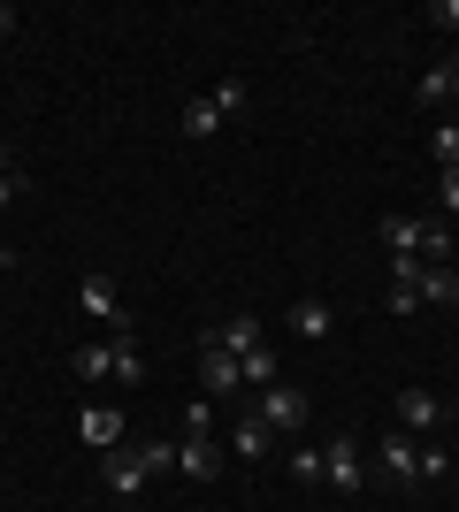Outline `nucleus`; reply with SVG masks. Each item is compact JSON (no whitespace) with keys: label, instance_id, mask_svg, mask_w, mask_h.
<instances>
[{"label":"nucleus","instance_id":"aec40b11","mask_svg":"<svg viewBox=\"0 0 459 512\" xmlns=\"http://www.w3.org/2000/svg\"><path fill=\"white\" fill-rule=\"evenodd\" d=\"M429 153H437V176H452V169H459V123H437Z\"/></svg>","mask_w":459,"mask_h":512},{"label":"nucleus","instance_id":"423d86ee","mask_svg":"<svg viewBox=\"0 0 459 512\" xmlns=\"http://www.w3.org/2000/svg\"><path fill=\"white\" fill-rule=\"evenodd\" d=\"M398 428H406V436H437L444 428V398L437 390H398Z\"/></svg>","mask_w":459,"mask_h":512},{"label":"nucleus","instance_id":"c85d7f7f","mask_svg":"<svg viewBox=\"0 0 459 512\" xmlns=\"http://www.w3.org/2000/svg\"><path fill=\"white\" fill-rule=\"evenodd\" d=\"M8 31H16V8H8V0H0V39H8Z\"/></svg>","mask_w":459,"mask_h":512},{"label":"nucleus","instance_id":"1a4fd4ad","mask_svg":"<svg viewBox=\"0 0 459 512\" xmlns=\"http://www.w3.org/2000/svg\"><path fill=\"white\" fill-rule=\"evenodd\" d=\"M108 383H146V352H138V329H115L108 337Z\"/></svg>","mask_w":459,"mask_h":512},{"label":"nucleus","instance_id":"412c9836","mask_svg":"<svg viewBox=\"0 0 459 512\" xmlns=\"http://www.w3.org/2000/svg\"><path fill=\"white\" fill-rule=\"evenodd\" d=\"M77 375H85V383H108V344H77Z\"/></svg>","mask_w":459,"mask_h":512},{"label":"nucleus","instance_id":"7ed1b4c3","mask_svg":"<svg viewBox=\"0 0 459 512\" xmlns=\"http://www.w3.org/2000/svg\"><path fill=\"white\" fill-rule=\"evenodd\" d=\"M375 467H383V482H421V436L391 428V436L375 444Z\"/></svg>","mask_w":459,"mask_h":512},{"label":"nucleus","instance_id":"4be33fe9","mask_svg":"<svg viewBox=\"0 0 459 512\" xmlns=\"http://www.w3.org/2000/svg\"><path fill=\"white\" fill-rule=\"evenodd\" d=\"M184 436H215V398H207V390L184 406Z\"/></svg>","mask_w":459,"mask_h":512},{"label":"nucleus","instance_id":"b1692460","mask_svg":"<svg viewBox=\"0 0 459 512\" xmlns=\"http://www.w3.org/2000/svg\"><path fill=\"white\" fill-rule=\"evenodd\" d=\"M207 100H215V107H222V123H230V115L245 107V85H238V77H222V85H207Z\"/></svg>","mask_w":459,"mask_h":512},{"label":"nucleus","instance_id":"393cba45","mask_svg":"<svg viewBox=\"0 0 459 512\" xmlns=\"http://www.w3.org/2000/svg\"><path fill=\"white\" fill-rule=\"evenodd\" d=\"M421 23H437V31H459V0H429V8H421Z\"/></svg>","mask_w":459,"mask_h":512},{"label":"nucleus","instance_id":"f8f14e48","mask_svg":"<svg viewBox=\"0 0 459 512\" xmlns=\"http://www.w3.org/2000/svg\"><path fill=\"white\" fill-rule=\"evenodd\" d=\"M207 344L245 360V352H253V344H268V337H261V321H253V314H238V321H222V329H207Z\"/></svg>","mask_w":459,"mask_h":512},{"label":"nucleus","instance_id":"39448f33","mask_svg":"<svg viewBox=\"0 0 459 512\" xmlns=\"http://www.w3.org/2000/svg\"><path fill=\"white\" fill-rule=\"evenodd\" d=\"M77 299H85L92 321H108V337L115 329H131V314H123V291H115V276H85L77 283Z\"/></svg>","mask_w":459,"mask_h":512},{"label":"nucleus","instance_id":"5701e85b","mask_svg":"<svg viewBox=\"0 0 459 512\" xmlns=\"http://www.w3.org/2000/svg\"><path fill=\"white\" fill-rule=\"evenodd\" d=\"M444 474H452V451L421 436V482H444Z\"/></svg>","mask_w":459,"mask_h":512},{"label":"nucleus","instance_id":"6e6552de","mask_svg":"<svg viewBox=\"0 0 459 512\" xmlns=\"http://www.w3.org/2000/svg\"><path fill=\"white\" fill-rule=\"evenodd\" d=\"M176 474H184V482H215L222 474V444L215 436H184V444H176Z\"/></svg>","mask_w":459,"mask_h":512},{"label":"nucleus","instance_id":"a211bd4d","mask_svg":"<svg viewBox=\"0 0 459 512\" xmlns=\"http://www.w3.org/2000/svg\"><path fill=\"white\" fill-rule=\"evenodd\" d=\"M414 260L444 268V260H452V222H421V245H414Z\"/></svg>","mask_w":459,"mask_h":512},{"label":"nucleus","instance_id":"9b49d317","mask_svg":"<svg viewBox=\"0 0 459 512\" xmlns=\"http://www.w3.org/2000/svg\"><path fill=\"white\" fill-rule=\"evenodd\" d=\"M414 100H421V107H459V62H437V69H421Z\"/></svg>","mask_w":459,"mask_h":512},{"label":"nucleus","instance_id":"ddd939ff","mask_svg":"<svg viewBox=\"0 0 459 512\" xmlns=\"http://www.w3.org/2000/svg\"><path fill=\"white\" fill-rule=\"evenodd\" d=\"M268 444H276V436H268L261 413H238V421H230V451H238V459H268Z\"/></svg>","mask_w":459,"mask_h":512},{"label":"nucleus","instance_id":"6ab92c4d","mask_svg":"<svg viewBox=\"0 0 459 512\" xmlns=\"http://www.w3.org/2000/svg\"><path fill=\"white\" fill-rule=\"evenodd\" d=\"M238 367H245V390H268V383H276V352H268V344H253Z\"/></svg>","mask_w":459,"mask_h":512},{"label":"nucleus","instance_id":"0eeeda50","mask_svg":"<svg viewBox=\"0 0 459 512\" xmlns=\"http://www.w3.org/2000/svg\"><path fill=\"white\" fill-rule=\"evenodd\" d=\"M199 390H207V398H230V390H245L238 352H215V344H207V352H199Z\"/></svg>","mask_w":459,"mask_h":512},{"label":"nucleus","instance_id":"4468645a","mask_svg":"<svg viewBox=\"0 0 459 512\" xmlns=\"http://www.w3.org/2000/svg\"><path fill=\"white\" fill-rule=\"evenodd\" d=\"M329 329H337V314H329V299H299V306H291V337L322 344Z\"/></svg>","mask_w":459,"mask_h":512},{"label":"nucleus","instance_id":"f257e3e1","mask_svg":"<svg viewBox=\"0 0 459 512\" xmlns=\"http://www.w3.org/2000/svg\"><path fill=\"white\" fill-rule=\"evenodd\" d=\"M176 451L169 444H115V451H100V482H108L123 505H138V490H146V474H161Z\"/></svg>","mask_w":459,"mask_h":512},{"label":"nucleus","instance_id":"cd10ccee","mask_svg":"<svg viewBox=\"0 0 459 512\" xmlns=\"http://www.w3.org/2000/svg\"><path fill=\"white\" fill-rule=\"evenodd\" d=\"M16 192H23V176H16V169H0V207H16Z\"/></svg>","mask_w":459,"mask_h":512},{"label":"nucleus","instance_id":"bb28decb","mask_svg":"<svg viewBox=\"0 0 459 512\" xmlns=\"http://www.w3.org/2000/svg\"><path fill=\"white\" fill-rule=\"evenodd\" d=\"M437 207H444V214H459V169H452V176H437Z\"/></svg>","mask_w":459,"mask_h":512},{"label":"nucleus","instance_id":"2eb2a0df","mask_svg":"<svg viewBox=\"0 0 459 512\" xmlns=\"http://www.w3.org/2000/svg\"><path fill=\"white\" fill-rule=\"evenodd\" d=\"M383 245H391V260H414V245H421V214H383Z\"/></svg>","mask_w":459,"mask_h":512},{"label":"nucleus","instance_id":"a878e982","mask_svg":"<svg viewBox=\"0 0 459 512\" xmlns=\"http://www.w3.org/2000/svg\"><path fill=\"white\" fill-rule=\"evenodd\" d=\"M291 474H306V482H322V451H306V444H291Z\"/></svg>","mask_w":459,"mask_h":512},{"label":"nucleus","instance_id":"c756f323","mask_svg":"<svg viewBox=\"0 0 459 512\" xmlns=\"http://www.w3.org/2000/svg\"><path fill=\"white\" fill-rule=\"evenodd\" d=\"M123 512H146V505H123Z\"/></svg>","mask_w":459,"mask_h":512},{"label":"nucleus","instance_id":"f3484780","mask_svg":"<svg viewBox=\"0 0 459 512\" xmlns=\"http://www.w3.org/2000/svg\"><path fill=\"white\" fill-rule=\"evenodd\" d=\"M222 130V107L207 100V92H192V100H184V138H215Z\"/></svg>","mask_w":459,"mask_h":512},{"label":"nucleus","instance_id":"dca6fc26","mask_svg":"<svg viewBox=\"0 0 459 512\" xmlns=\"http://www.w3.org/2000/svg\"><path fill=\"white\" fill-rule=\"evenodd\" d=\"M77 428H85V444H100V451H115V444H123V413H115V406H92Z\"/></svg>","mask_w":459,"mask_h":512},{"label":"nucleus","instance_id":"9d476101","mask_svg":"<svg viewBox=\"0 0 459 512\" xmlns=\"http://www.w3.org/2000/svg\"><path fill=\"white\" fill-rule=\"evenodd\" d=\"M414 306H459V268L444 260V268H414Z\"/></svg>","mask_w":459,"mask_h":512},{"label":"nucleus","instance_id":"20e7f679","mask_svg":"<svg viewBox=\"0 0 459 512\" xmlns=\"http://www.w3.org/2000/svg\"><path fill=\"white\" fill-rule=\"evenodd\" d=\"M322 482H329V490H360V482H368V459H360V444H352V436L322 444Z\"/></svg>","mask_w":459,"mask_h":512},{"label":"nucleus","instance_id":"f03ea898","mask_svg":"<svg viewBox=\"0 0 459 512\" xmlns=\"http://www.w3.org/2000/svg\"><path fill=\"white\" fill-rule=\"evenodd\" d=\"M253 413L268 421V436H299V428H306V413H314V406H306V390L268 383V390H261V406H253Z\"/></svg>","mask_w":459,"mask_h":512}]
</instances>
